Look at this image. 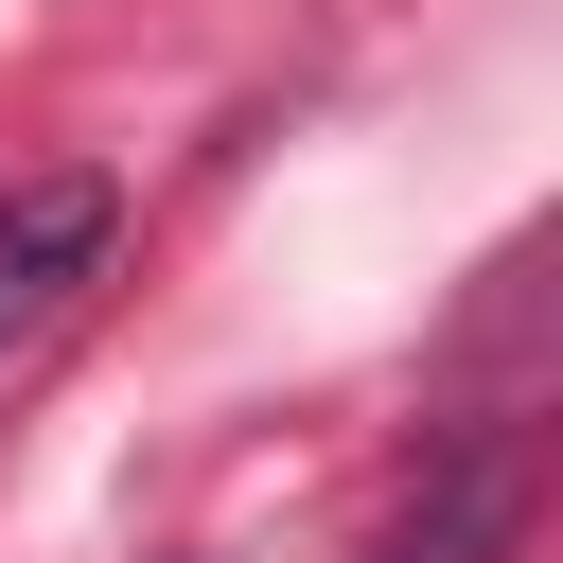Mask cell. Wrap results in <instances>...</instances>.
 I'll use <instances>...</instances> for the list:
<instances>
[{
  "mask_svg": "<svg viewBox=\"0 0 563 563\" xmlns=\"http://www.w3.org/2000/svg\"><path fill=\"white\" fill-rule=\"evenodd\" d=\"M106 229H123L106 176H70V158H53V176H0V369L106 282Z\"/></svg>",
  "mask_w": 563,
  "mask_h": 563,
  "instance_id": "1",
  "label": "cell"
},
{
  "mask_svg": "<svg viewBox=\"0 0 563 563\" xmlns=\"http://www.w3.org/2000/svg\"><path fill=\"white\" fill-rule=\"evenodd\" d=\"M493 545H510V440H457V457L387 510V545H369V563H493Z\"/></svg>",
  "mask_w": 563,
  "mask_h": 563,
  "instance_id": "2",
  "label": "cell"
}]
</instances>
